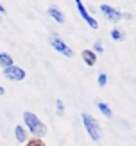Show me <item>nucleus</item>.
Returning a JSON list of instances; mask_svg holds the SVG:
<instances>
[{
    "mask_svg": "<svg viewBox=\"0 0 136 146\" xmlns=\"http://www.w3.org/2000/svg\"><path fill=\"white\" fill-rule=\"evenodd\" d=\"M23 123H25V128L29 134H32L34 137H41L47 135V125L43 123L38 116H36L34 112H23Z\"/></svg>",
    "mask_w": 136,
    "mask_h": 146,
    "instance_id": "f257e3e1",
    "label": "nucleus"
},
{
    "mask_svg": "<svg viewBox=\"0 0 136 146\" xmlns=\"http://www.w3.org/2000/svg\"><path fill=\"white\" fill-rule=\"evenodd\" d=\"M81 118H82V123H84V128H86V132H88V135L91 137L93 141H100V137H102V130H100L98 121L93 118L91 114H88V112H82Z\"/></svg>",
    "mask_w": 136,
    "mask_h": 146,
    "instance_id": "f03ea898",
    "label": "nucleus"
},
{
    "mask_svg": "<svg viewBox=\"0 0 136 146\" xmlns=\"http://www.w3.org/2000/svg\"><path fill=\"white\" fill-rule=\"evenodd\" d=\"M48 43H50V46H52L56 52L63 54L64 57H74V50H72V48L66 45V43H64V41L59 38V34H56V32L48 34Z\"/></svg>",
    "mask_w": 136,
    "mask_h": 146,
    "instance_id": "7ed1b4c3",
    "label": "nucleus"
},
{
    "mask_svg": "<svg viewBox=\"0 0 136 146\" xmlns=\"http://www.w3.org/2000/svg\"><path fill=\"white\" fill-rule=\"evenodd\" d=\"M100 13H102L106 16V20H109L111 23H117V21H120L122 18H124V14H122L118 9H115L113 5H107V4L100 5Z\"/></svg>",
    "mask_w": 136,
    "mask_h": 146,
    "instance_id": "20e7f679",
    "label": "nucleus"
},
{
    "mask_svg": "<svg viewBox=\"0 0 136 146\" xmlns=\"http://www.w3.org/2000/svg\"><path fill=\"white\" fill-rule=\"evenodd\" d=\"M75 5H77V11H79V14L82 16V20H84L86 23H88V25L93 29V31H97V29H98V21H97V20H95V18H93L91 14L88 13V9L84 7V4L81 2V0H75Z\"/></svg>",
    "mask_w": 136,
    "mask_h": 146,
    "instance_id": "39448f33",
    "label": "nucleus"
},
{
    "mask_svg": "<svg viewBox=\"0 0 136 146\" xmlns=\"http://www.w3.org/2000/svg\"><path fill=\"white\" fill-rule=\"evenodd\" d=\"M4 77H7L9 80H23L25 78V70L13 64L9 68H4Z\"/></svg>",
    "mask_w": 136,
    "mask_h": 146,
    "instance_id": "423d86ee",
    "label": "nucleus"
},
{
    "mask_svg": "<svg viewBox=\"0 0 136 146\" xmlns=\"http://www.w3.org/2000/svg\"><path fill=\"white\" fill-rule=\"evenodd\" d=\"M81 57H82V61L88 64V66H95L97 64V54L93 52V50H82Z\"/></svg>",
    "mask_w": 136,
    "mask_h": 146,
    "instance_id": "0eeeda50",
    "label": "nucleus"
},
{
    "mask_svg": "<svg viewBox=\"0 0 136 146\" xmlns=\"http://www.w3.org/2000/svg\"><path fill=\"white\" fill-rule=\"evenodd\" d=\"M47 13H48V16L52 18V20L57 21V23H64V14H63L59 9H57V7H54V5H52V7H48V11H47Z\"/></svg>",
    "mask_w": 136,
    "mask_h": 146,
    "instance_id": "6e6552de",
    "label": "nucleus"
},
{
    "mask_svg": "<svg viewBox=\"0 0 136 146\" xmlns=\"http://www.w3.org/2000/svg\"><path fill=\"white\" fill-rule=\"evenodd\" d=\"M14 137H16L18 143H25L27 141V128L21 125H16L14 127Z\"/></svg>",
    "mask_w": 136,
    "mask_h": 146,
    "instance_id": "1a4fd4ad",
    "label": "nucleus"
},
{
    "mask_svg": "<svg viewBox=\"0 0 136 146\" xmlns=\"http://www.w3.org/2000/svg\"><path fill=\"white\" fill-rule=\"evenodd\" d=\"M97 107H98V111L102 112V116H106V119L113 118V111L109 109V105H107L106 102H97Z\"/></svg>",
    "mask_w": 136,
    "mask_h": 146,
    "instance_id": "9d476101",
    "label": "nucleus"
},
{
    "mask_svg": "<svg viewBox=\"0 0 136 146\" xmlns=\"http://www.w3.org/2000/svg\"><path fill=\"white\" fill-rule=\"evenodd\" d=\"M0 66H2V68L13 66V57L9 54H0Z\"/></svg>",
    "mask_w": 136,
    "mask_h": 146,
    "instance_id": "9b49d317",
    "label": "nucleus"
},
{
    "mask_svg": "<svg viewBox=\"0 0 136 146\" xmlns=\"http://www.w3.org/2000/svg\"><path fill=\"white\" fill-rule=\"evenodd\" d=\"M111 38L115 41H124L125 39V34L122 32V31H118V29H113V31H111Z\"/></svg>",
    "mask_w": 136,
    "mask_h": 146,
    "instance_id": "f8f14e48",
    "label": "nucleus"
},
{
    "mask_svg": "<svg viewBox=\"0 0 136 146\" xmlns=\"http://www.w3.org/2000/svg\"><path fill=\"white\" fill-rule=\"evenodd\" d=\"M27 146H47V144L43 143V139H40V137H32V139L27 141Z\"/></svg>",
    "mask_w": 136,
    "mask_h": 146,
    "instance_id": "ddd939ff",
    "label": "nucleus"
},
{
    "mask_svg": "<svg viewBox=\"0 0 136 146\" xmlns=\"http://www.w3.org/2000/svg\"><path fill=\"white\" fill-rule=\"evenodd\" d=\"M56 112H57V116H63V112H64V104L59 98L56 100Z\"/></svg>",
    "mask_w": 136,
    "mask_h": 146,
    "instance_id": "4468645a",
    "label": "nucleus"
},
{
    "mask_svg": "<svg viewBox=\"0 0 136 146\" xmlns=\"http://www.w3.org/2000/svg\"><path fill=\"white\" fill-rule=\"evenodd\" d=\"M93 52L95 54H102L104 52V46H102V39H97L93 43Z\"/></svg>",
    "mask_w": 136,
    "mask_h": 146,
    "instance_id": "2eb2a0df",
    "label": "nucleus"
},
{
    "mask_svg": "<svg viewBox=\"0 0 136 146\" xmlns=\"http://www.w3.org/2000/svg\"><path fill=\"white\" fill-rule=\"evenodd\" d=\"M97 84H98V87H104V86L107 84V75H106V73H100V75H98Z\"/></svg>",
    "mask_w": 136,
    "mask_h": 146,
    "instance_id": "dca6fc26",
    "label": "nucleus"
},
{
    "mask_svg": "<svg viewBox=\"0 0 136 146\" xmlns=\"http://www.w3.org/2000/svg\"><path fill=\"white\" fill-rule=\"evenodd\" d=\"M4 93H5V89H4L2 86H0V96H4Z\"/></svg>",
    "mask_w": 136,
    "mask_h": 146,
    "instance_id": "f3484780",
    "label": "nucleus"
},
{
    "mask_svg": "<svg viewBox=\"0 0 136 146\" xmlns=\"http://www.w3.org/2000/svg\"><path fill=\"white\" fill-rule=\"evenodd\" d=\"M0 13H5V7H4L2 4H0Z\"/></svg>",
    "mask_w": 136,
    "mask_h": 146,
    "instance_id": "a211bd4d",
    "label": "nucleus"
}]
</instances>
